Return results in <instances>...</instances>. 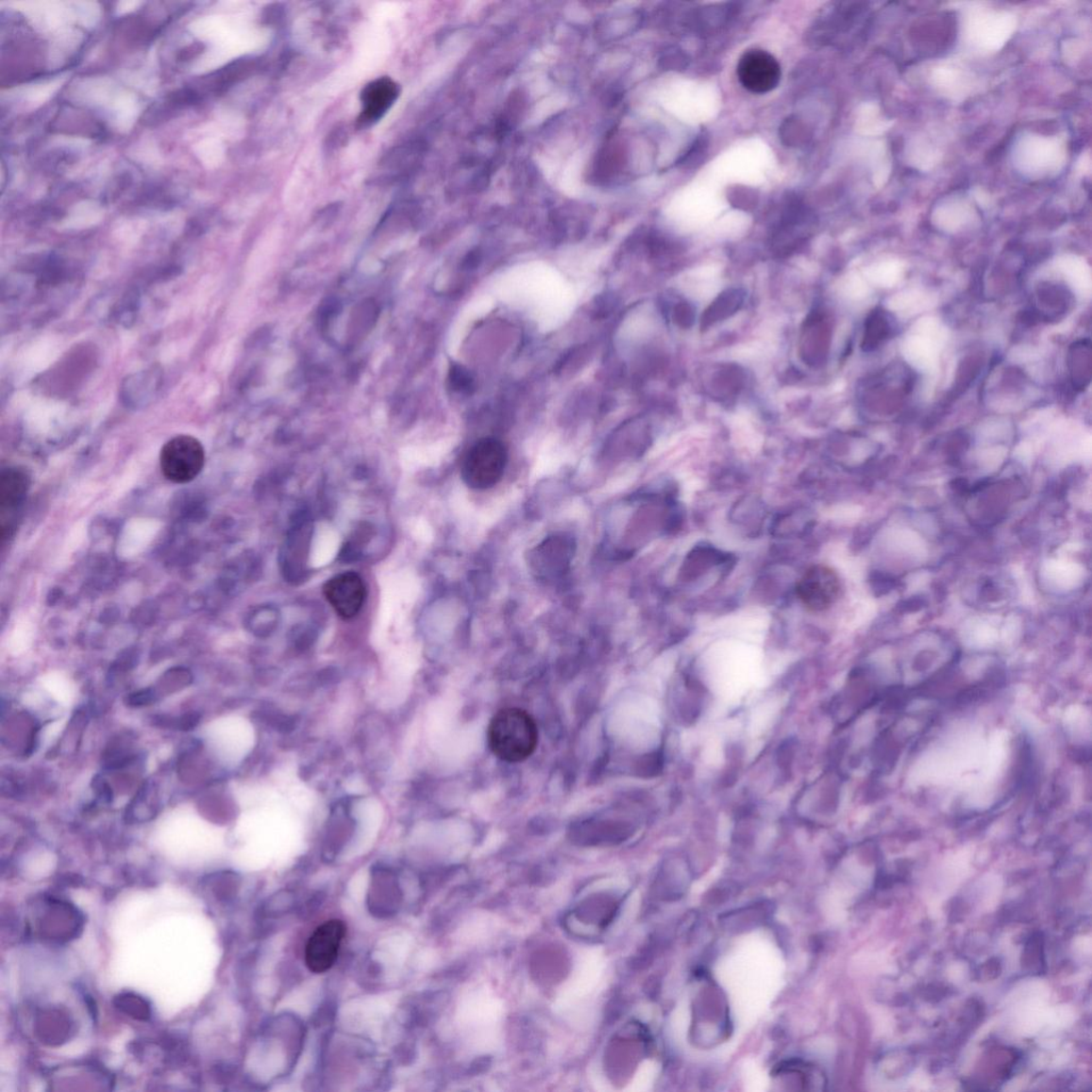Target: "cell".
<instances>
[{
	"mask_svg": "<svg viewBox=\"0 0 1092 1092\" xmlns=\"http://www.w3.org/2000/svg\"><path fill=\"white\" fill-rule=\"evenodd\" d=\"M347 927L342 919L332 918L319 925L310 935L305 949V962L315 974L330 971L338 962Z\"/></svg>",
	"mask_w": 1092,
	"mask_h": 1092,
	"instance_id": "4",
	"label": "cell"
},
{
	"mask_svg": "<svg viewBox=\"0 0 1092 1092\" xmlns=\"http://www.w3.org/2000/svg\"><path fill=\"white\" fill-rule=\"evenodd\" d=\"M803 331L802 356L815 365L824 362L828 347V327L824 316L818 313L811 315Z\"/></svg>",
	"mask_w": 1092,
	"mask_h": 1092,
	"instance_id": "12",
	"label": "cell"
},
{
	"mask_svg": "<svg viewBox=\"0 0 1092 1092\" xmlns=\"http://www.w3.org/2000/svg\"><path fill=\"white\" fill-rule=\"evenodd\" d=\"M811 517L807 511H796L791 513L782 514L776 520L773 529L778 535L790 536L798 535L799 532H804L810 528Z\"/></svg>",
	"mask_w": 1092,
	"mask_h": 1092,
	"instance_id": "16",
	"label": "cell"
},
{
	"mask_svg": "<svg viewBox=\"0 0 1092 1092\" xmlns=\"http://www.w3.org/2000/svg\"><path fill=\"white\" fill-rule=\"evenodd\" d=\"M745 294L741 290H728L719 294V297L705 311L702 317V329H708L722 320L737 313L744 305Z\"/></svg>",
	"mask_w": 1092,
	"mask_h": 1092,
	"instance_id": "14",
	"label": "cell"
},
{
	"mask_svg": "<svg viewBox=\"0 0 1092 1092\" xmlns=\"http://www.w3.org/2000/svg\"><path fill=\"white\" fill-rule=\"evenodd\" d=\"M1068 368L1074 390L1085 391L1091 381L1092 351L1089 339L1080 340L1068 350Z\"/></svg>",
	"mask_w": 1092,
	"mask_h": 1092,
	"instance_id": "13",
	"label": "cell"
},
{
	"mask_svg": "<svg viewBox=\"0 0 1092 1092\" xmlns=\"http://www.w3.org/2000/svg\"><path fill=\"white\" fill-rule=\"evenodd\" d=\"M893 324L888 313L882 310H876L866 320L865 333L862 348L865 351H873L888 340L893 334Z\"/></svg>",
	"mask_w": 1092,
	"mask_h": 1092,
	"instance_id": "15",
	"label": "cell"
},
{
	"mask_svg": "<svg viewBox=\"0 0 1092 1092\" xmlns=\"http://www.w3.org/2000/svg\"><path fill=\"white\" fill-rule=\"evenodd\" d=\"M398 878L392 869L380 868L374 873L371 906L375 914H395L400 904L401 891Z\"/></svg>",
	"mask_w": 1092,
	"mask_h": 1092,
	"instance_id": "10",
	"label": "cell"
},
{
	"mask_svg": "<svg viewBox=\"0 0 1092 1092\" xmlns=\"http://www.w3.org/2000/svg\"><path fill=\"white\" fill-rule=\"evenodd\" d=\"M29 479L19 469H6L0 476V508L3 517L12 513L23 504L27 496Z\"/></svg>",
	"mask_w": 1092,
	"mask_h": 1092,
	"instance_id": "11",
	"label": "cell"
},
{
	"mask_svg": "<svg viewBox=\"0 0 1092 1092\" xmlns=\"http://www.w3.org/2000/svg\"><path fill=\"white\" fill-rule=\"evenodd\" d=\"M737 76L750 92L764 94L779 85L781 67L773 55L762 49H751L738 62Z\"/></svg>",
	"mask_w": 1092,
	"mask_h": 1092,
	"instance_id": "6",
	"label": "cell"
},
{
	"mask_svg": "<svg viewBox=\"0 0 1092 1092\" xmlns=\"http://www.w3.org/2000/svg\"><path fill=\"white\" fill-rule=\"evenodd\" d=\"M205 464L202 443L192 435H177L163 445L160 467L165 478L175 483H187L198 478Z\"/></svg>",
	"mask_w": 1092,
	"mask_h": 1092,
	"instance_id": "3",
	"label": "cell"
},
{
	"mask_svg": "<svg viewBox=\"0 0 1092 1092\" xmlns=\"http://www.w3.org/2000/svg\"><path fill=\"white\" fill-rule=\"evenodd\" d=\"M507 462L508 453L502 442L494 438L481 439L467 451L462 478L471 489H491L502 480Z\"/></svg>",
	"mask_w": 1092,
	"mask_h": 1092,
	"instance_id": "2",
	"label": "cell"
},
{
	"mask_svg": "<svg viewBox=\"0 0 1092 1092\" xmlns=\"http://www.w3.org/2000/svg\"><path fill=\"white\" fill-rule=\"evenodd\" d=\"M574 553L576 544L571 537L549 536L529 552V569L538 580H555L569 571Z\"/></svg>",
	"mask_w": 1092,
	"mask_h": 1092,
	"instance_id": "5",
	"label": "cell"
},
{
	"mask_svg": "<svg viewBox=\"0 0 1092 1092\" xmlns=\"http://www.w3.org/2000/svg\"><path fill=\"white\" fill-rule=\"evenodd\" d=\"M448 380L451 389L456 392H471L474 388V380L466 369L462 366L454 365L449 372Z\"/></svg>",
	"mask_w": 1092,
	"mask_h": 1092,
	"instance_id": "18",
	"label": "cell"
},
{
	"mask_svg": "<svg viewBox=\"0 0 1092 1092\" xmlns=\"http://www.w3.org/2000/svg\"><path fill=\"white\" fill-rule=\"evenodd\" d=\"M324 595L342 619L351 620L362 610L367 593L357 573L344 572L326 582Z\"/></svg>",
	"mask_w": 1092,
	"mask_h": 1092,
	"instance_id": "8",
	"label": "cell"
},
{
	"mask_svg": "<svg viewBox=\"0 0 1092 1092\" xmlns=\"http://www.w3.org/2000/svg\"><path fill=\"white\" fill-rule=\"evenodd\" d=\"M118 1000L119 1008H121L123 1012L130 1015V1016H134L135 1019L138 1020L149 1019L151 1015L150 1006L147 1005L146 1000L143 998L128 993V995L119 997Z\"/></svg>",
	"mask_w": 1092,
	"mask_h": 1092,
	"instance_id": "17",
	"label": "cell"
},
{
	"mask_svg": "<svg viewBox=\"0 0 1092 1092\" xmlns=\"http://www.w3.org/2000/svg\"><path fill=\"white\" fill-rule=\"evenodd\" d=\"M156 697H158V696H156L153 689H143V691L130 694L127 697V704L134 706V708H141V706L150 705L155 702Z\"/></svg>",
	"mask_w": 1092,
	"mask_h": 1092,
	"instance_id": "19",
	"label": "cell"
},
{
	"mask_svg": "<svg viewBox=\"0 0 1092 1092\" xmlns=\"http://www.w3.org/2000/svg\"><path fill=\"white\" fill-rule=\"evenodd\" d=\"M675 315L676 322L681 327L688 328L694 323V309L687 305V303H681V305L678 306Z\"/></svg>",
	"mask_w": 1092,
	"mask_h": 1092,
	"instance_id": "20",
	"label": "cell"
},
{
	"mask_svg": "<svg viewBox=\"0 0 1092 1092\" xmlns=\"http://www.w3.org/2000/svg\"><path fill=\"white\" fill-rule=\"evenodd\" d=\"M399 95V87L389 77L378 78L369 83L361 94L362 113L360 122L363 126L374 125L387 113Z\"/></svg>",
	"mask_w": 1092,
	"mask_h": 1092,
	"instance_id": "9",
	"label": "cell"
},
{
	"mask_svg": "<svg viewBox=\"0 0 1092 1092\" xmlns=\"http://www.w3.org/2000/svg\"><path fill=\"white\" fill-rule=\"evenodd\" d=\"M539 740L536 720L527 711L507 708L498 711L488 728L489 748L507 763H520L535 752Z\"/></svg>",
	"mask_w": 1092,
	"mask_h": 1092,
	"instance_id": "1",
	"label": "cell"
},
{
	"mask_svg": "<svg viewBox=\"0 0 1092 1092\" xmlns=\"http://www.w3.org/2000/svg\"><path fill=\"white\" fill-rule=\"evenodd\" d=\"M798 596L813 612H824L834 604L840 594L836 573L826 565L812 566L798 581Z\"/></svg>",
	"mask_w": 1092,
	"mask_h": 1092,
	"instance_id": "7",
	"label": "cell"
}]
</instances>
